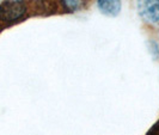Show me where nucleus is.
Here are the masks:
<instances>
[{
  "label": "nucleus",
  "mask_w": 159,
  "mask_h": 135,
  "mask_svg": "<svg viewBox=\"0 0 159 135\" xmlns=\"http://www.w3.org/2000/svg\"><path fill=\"white\" fill-rule=\"evenodd\" d=\"M138 10L147 23L157 24L159 22V0H138Z\"/></svg>",
  "instance_id": "nucleus-2"
},
{
  "label": "nucleus",
  "mask_w": 159,
  "mask_h": 135,
  "mask_svg": "<svg viewBox=\"0 0 159 135\" xmlns=\"http://www.w3.org/2000/svg\"><path fill=\"white\" fill-rule=\"evenodd\" d=\"M147 135H159V121L157 123H154V126L150 129Z\"/></svg>",
  "instance_id": "nucleus-4"
},
{
  "label": "nucleus",
  "mask_w": 159,
  "mask_h": 135,
  "mask_svg": "<svg viewBox=\"0 0 159 135\" xmlns=\"http://www.w3.org/2000/svg\"><path fill=\"white\" fill-rule=\"evenodd\" d=\"M26 11L22 0H6L0 4V19L6 23L16 22L24 16Z\"/></svg>",
  "instance_id": "nucleus-1"
},
{
  "label": "nucleus",
  "mask_w": 159,
  "mask_h": 135,
  "mask_svg": "<svg viewBox=\"0 0 159 135\" xmlns=\"http://www.w3.org/2000/svg\"><path fill=\"white\" fill-rule=\"evenodd\" d=\"M121 0H98V8L107 16H117L121 11Z\"/></svg>",
  "instance_id": "nucleus-3"
}]
</instances>
